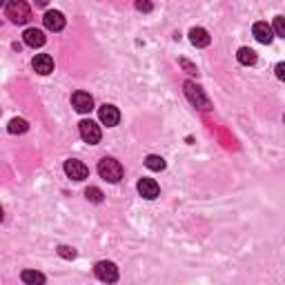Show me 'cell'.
Masks as SVG:
<instances>
[{
	"label": "cell",
	"instance_id": "2e32d148",
	"mask_svg": "<svg viewBox=\"0 0 285 285\" xmlns=\"http://www.w3.org/2000/svg\"><path fill=\"white\" fill-rule=\"evenodd\" d=\"M145 167L152 169V172H163V169H165V158H161V156H156V154H149L145 158Z\"/></svg>",
	"mask_w": 285,
	"mask_h": 285
},
{
	"label": "cell",
	"instance_id": "6da1fadb",
	"mask_svg": "<svg viewBox=\"0 0 285 285\" xmlns=\"http://www.w3.org/2000/svg\"><path fill=\"white\" fill-rule=\"evenodd\" d=\"M5 13H7V18L16 25H25L27 20L31 18V9L25 0H9L5 7Z\"/></svg>",
	"mask_w": 285,
	"mask_h": 285
},
{
	"label": "cell",
	"instance_id": "44dd1931",
	"mask_svg": "<svg viewBox=\"0 0 285 285\" xmlns=\"http://www.w3.org/2000/svg\"><path fill=\"white\" fill-rule=\"evenodd\" d=\"M272 29H274V33H276V36L285 38V18H283V16H276V18H274V25H272Z\"/></svg>",
	"mask_w": 285,
	"mask_h": 285
},
{
	"label": "cell",
	"instance_id": "ffe728a7",
	"mask_svg": "<svg viewBox=\"0 0 285 285\" xmlns=\"http://www.w3.org/2000/svg\"><path fill=\"white\" fill-rule=\"evenodd\" d=\"M58 256H60V259H65V261H72V259H76V250L69 247V245H60L58 247Z\"/></svg>",
	"mask_w": 285,
	"mask_h": 285
},
{
	"label": "cell",
	"instance_id": "ac0fdd59",
	"mask_svg": "<svg viewBox=\"0 0 285 285\" xmlns=\"http://www.w3.org/2000/svg\"><path fill=\"white\" fill-rule=\"evenodd\" d=\"M27 130H29V125H27V120H23V118H13L9 123V132L11 134H25Z\"/></svg>",
	"mask_w": 285,
	"mask_h": 285
},
{
	"label": "cell",
	"instance_id": "7c38bea8",
	"mask_svg": "<svg viewBox=\"0 0 285 285\" xmlns=\"http://www.w3.org/2000/svg\"><path fill=\"white\" fill-rule=\"evenodd\" d=\"M252 33H254V38L259 40V43H263V45H270V43H272V38H274V29L268 23H256L252 27Z\"/></svg>",
	"mask_w": 285,
	"mask_h": 285
},
{
	"label": "cell",
	"instance_id": "d4e9b609",
	"mask_svg": "<svg viewBox=\"0 0 285 285\" xmlns=\"http://www.w3.org/2000/svg\"><path fill=\"white\" fill-rule=\"evenodd\" d=\"M36 5H38V7H45V5H47V0H36Z\"/></svg>",
	"mask_w": 285,
	"mask_h": 285
},
{
	"label": "cell",
	"instance_id": "cb8c5ba5",
	"mask_svg": "<svg viewBox=\"0 0 285 285\" xmlns=\"http://www.w3.org/2000/svg\"><path fill=\"white\" fill-rule=\"evenodd\" d=\"M179 63H181L183 67H185V69H187L189 74H196V67H194L192 63H189V60H185V58H181V60H179Z\"/></svg>",
	"mask_w": 285,
	"mask_h": 285
},
{
	"label": "cell",
	"instance_id": "603a6c76",
	"mask_svg": "<svg viewBox=\"0 0 285 285\" xmlns=\"http://www.w3.org/2000/svg\"><path fill=\"white\" fill-rule=\"evenodd\" d=\"M276 78H279V80H283V83H285V63H279V65H276Z\"/></svg>",
	"mask_w": 285,
	"mask_h": 285
},
{
	"label": "cell",
	"instance_id": "3957f363",
	"mask_svg": "<svg viewBox=\"0 0 285 285\" xmlns=\"http://www.w3.org/2000/svg\"><path fill=\"white\" fill-rule=\"evenodd\" d=\"M65 174L69 176L72 181H85L87 176H90V167H87L83 161L69 158V161L65 163Z\"/></svg>",
	"mask_w": 285,
	"mask_h": 285
},
{
	"label": "cell",
	"instance_id": "d6986e66",
	"mask_svg": "<svg viewBox=\"0 0 285 285\" xmlns=\"http://www.w3.org/2000/svg\"><path fill=\"white\" fill-rule=\"evenodd\" d=\"M85 196L90 199L92 203H103V192L98 187H87L85 189Z\"/></svg>",
	"mask_w": 285,
	"mask_h": 285
},
{
	"label": "cell",
	"instance_id": "8fae6325",
	"mask_svg": "<svg viewBox=\"0 0 285 285\" xmlns=\"http://www.w3.org/2000/svg\"><path fill=\"white\" fill-rule=\"evenodd\" d=\"M43 23H45V27L49 31H60V29H65V16L60 11H47L45 13V18H43Z\"/></svg>",
	"mask_w": 285,
	"mask_h": 285
},
{
	"label": "cell",
	"instance_id": "8992f818",
	"mask_svg": "<svg viewBox=\"0 0 285 285\" xmlns=\"http://www.w3.org/2000/svg\"><path fill=\"white\" fill-rule=\"evenodd\" d=\"M185 94H187V98L192 100L196 107H201V110H209V100H207V96L203 94V90H201L199 85L185 83Z\"/></svg>",
	"mask_w": 285,
	"mask_h": 285
},
{
	"label": "cell",
	"instance_id": "4fadbf2b",
	"mask_svg": "<svg viewBox=\"0 0 285 285\" xmlns=\"http://www.w3.org/2000/svg\"><path fill=\"white\" fill-rule=\"evenodd\" d=\"M23 38H25V45H29V47H33V49H36V47H43L45 45V33L40 31V29H36V27H29V29H27L25 33H23Z\"/></svg>",
	"mask_w": 285,
	"mask_h": 285
},
{
	"label": "cell",
	"instance_id": "484cf974",
	"mask_svg": "<svg viewBox=\"0 0 285 285\" xmlns=\"http://www.w3.org/2000/svg\"><path fill=\"white\" fill-rule=\"evenodd\" d=\"M283 120H285V116H283Z\"/></svg>",
	"mask_w": 285,
	"mask_h": 285
},
{
	"label": "cell",
	"instance_id": "277c9868",
	"mask_svg": "<svg viewBox=\"0 0 285 285\" xmlns=\"http://www.w3.org/2000/svg\"><path fill=\"white\" fill-rule=\"evenodd\" d=\"M94 272H96L98 279L105 281V283H116L118 281V268L114 265L112 261H100V263H96Z\"/></svg>",
	"mask_w": 285,
	"mask_h": 285
},
{
	"label": "cell",
	"instance_id": "5b68a950",
	"mask_svg": "<svg viewBox=\"0 0 285 285\" xmlns=\"http://www.w3.org/2000/svg\"><path fill=\"white\" fill-rule=\"evenodd\" d=\"M100 127L94 123V120H83L80 123V138H83L85 142H90V145H96V142H100Z\"/></svg>",
	"mask_w": 285,
	"mask_h": 285
},
{
	"label": "cell",
	"instance_id": "ba28073f",
	"mask_svg": "<svg viewBox=\"0 0 285 285\" xmlns=\"http://www.w3.org/2000/svg\"><path fill=\"white\" fill-rule=\"evenodd\" d=\"M98 118H100V123L107 125V127H116L118 120H120V112L114 105H103L98 110Z\"/></svg>",
	"mask_w": 285,
	"mask_h": 285
},
{
	"label": "cell",
	"instance_id": "5bb4252c",
	"mask_svg": "<svg viewBox=\"0 0 285 285\" xmlns=\"http://www.w3.org/2000/svg\"><path fill=\"white\" fill-rule=\"evenodd\" d=\"M189 40H192L194 47H207L212 43V38H209V33L203 29V27H194L192 31H189Z\"/></svg>",
	"mask_w": 285,
	"mask_h": 285
},
{
	"label": "cell",
	"instance_id": "52a82bcc",
	"mask_svg": "<svg viewBox=\"0 0 285 285\" xmlns=\"http://www.w3.org/2000/svg\"><path fill=\"white\" fill-rule=\"evenodd\" d=\"M136 189H138V194L142 196V199H147V201H154L156 196L161 194V187H158V183H156L154 179H140Z\"/></svg>",
	"mask_w": 285,
	"mask_h": 285
},
{
	"label": "cell",
	"instance_id": "7402d4cb",
	"mask_svg": "<svg viewBox=\"0 0 285 285\" xmlns=\"http://www.w3.org/2000/svg\"><path fill=\"white\" fill-rule=\"evenodd\" d=\"M136 9L138 11H152V3H149V0H136Z\"/></svg>",
	"mask_w": 285,
	"mask_h": 285
},
{
	"label": "cell",
	"instance_id": "9a60e30c",
	"mask_svg": "<svg viewBox=\"0 0 285 285\" xmlns=\"http://www.w3.org/2000/svg\"><path fill=\"white\" fill-rule=\"evenodd\" d=\"M236 58H239V63H241V65L250 67V65H254V63H256V51H254V49H250V47H241L239 54H236Z\"/></svg>",
	"mask_w": 285,
	"mask_h": 285
},
{
	"label": "cell",
	"instance_id": "9c48e42d",
	"mask_svg": "<svg viewBox=\"0 0 285 285\" xmlns=\"http://www.w3.org/2000/svg\"><path fill=\"white\" fill-rule=\"evenodd\" d=\"M72 105L76 107V112L87 114V112L94 110V98H92L87 92H76V94L72 96Z\"/></svg>",
	"mask_w": 285,
	"mask_h": 285
},
{
	"label": "cell",
	"instance_id": "30bf717a",
	"mask_svg": "<svg viewBox=\"0 0 285 285\" xmlns=\"http://www.w3.org/2000/svg\"><path fill=\"white\" fill-rule=\"evenodd\" d=\"M31 65L40 76H47V74L54 72V58L49 56V54H38V56L31 60Z\"/></svg>",
	"mask_w": 285,
	"mask_h": 285
},
{
	"label": "cell",
	"instance_id": "7a4b0ae2",
	"mask_svg": "<svg viewBox=\"0 0 285 285\" xmlns=\"http://www.w3.org/2000/svg\"><path fill=\"white\" fill-rule=\"evenodd\" d=\"M98 174H100V179H105L107 183H118L123 179V165L114 158H103L98 163Z\"/></svg>",
	"mask_w": 285,
	"mask_h": 285
},
{
	"label": "cell",
	"instance_id": "e0dca14e",
	"mask_svg": "<svg viewBox=\"0 0 285 285\" xmlns=\"http://www.w3.org/2000/svg\"><path fill=\"white\" fill-rule=\"evenodd\" d=\"M20 279H23V283L36 285V283H45V274H40V272H33V270H25V272L20 274Z\"/></svg>",
	"mask_w": 285,
	"mask_h": 285
}]
</instances>
